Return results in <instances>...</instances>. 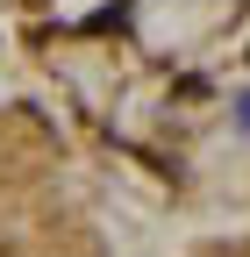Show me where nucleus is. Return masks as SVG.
<instances>
[{"mask_svg": "<svg viewBox=\"0 0 250 257\" xmlns=\"http://www.w3.org/2000/svg\"><path fill=\"white\" fill-rule=\"evenodd\" d=\"M0 257H93L50 143L15 107H0Z\"/></svg>", "mask_w": 250, "mask_h": 257, "instance_id": "1", "label": "nucleus"}]
</instances>
